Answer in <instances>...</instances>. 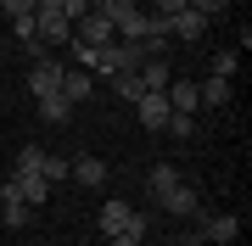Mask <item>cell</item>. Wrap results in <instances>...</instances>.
Wrapping results in <instances>:
<instances>
[{
    "mask_svg": "<svg viewBox=\"0 0 252 246\" xmlns=\"http://www.w3.org/2000/svg\"><path fill=\"white\" fill-rule=\"evenodd\" d=\"M146 213H135L129 207V201H107V207H101V235H140L146 241Z\"/></svg>",
    "mask_w": 252,
    "mask_h": 246,
    "instance_id": "1",
    "label": "cell"
},
{
    "mask_svg": "<svg viewBox=\"0 0 252 246\" xmlns=\"http://www.w3.org/2000/svg\"><path fill=\"white\" fill-rule=\"evenodd\" d=\"M62 73H67V67L56 62V56H39V62L28 67V90H34V101H45V95H62Z\"/></svg>",
    "mask_w": 252,
    "mask_h": 246,
    "instance_id": "2",
    "label": "cell"
},
{
    "mask_svg": "<svg viewBox=\"0 0 252 246\" xmlns=\"http://www.w3.org/2000/svg\"><path fill=\"white\" fill-rule=\"evenodd\" d=\"M190 229H196L202 241H219V246H230L241 224H235V213H196V224H190Z\"/></svg>",
    "mask_w": 252,
    "mask_h": 246,
    "instance_id": "3",
    "label": "cell"
},
{
    "mask_svg": "<svg viewBox=\"0 0 252 246\" xmlns=\"http://www.w3.org/2000/svg\"><path fill=\"white\" fill-rule=\"evenodd\" d=\"M162 95H168V107L185 112V118H196V112H202V90H196V79H180V73H174Z\"/></svg>",
    "mask_w": 252,
    "mask_h": 246,
    "instance_id": "4",
    "label": "cell"
},
{
    "mask_svg": "<svg viewBox=\"0 0 252 246\" xmlns=\"http://www.w3.org/2000/svg\"><path fill=\"white\" fill-rule=\"evenodd\" d=\"M168 39H185V45H202V39H207V17H202V11H174V17H168Z\"/></svg>",
    "mask_w": 252,
    "mask_h": 246,
    "instance_id": "5",
    "label": "cell"
},
{
    "mask_svg": "<svg viewBox=\"0 0 252 246\" xmlns=\"http://www.w3.org/2000/svg\"><path fill=\"white\" fill-rule=\"evenodd\" d=\"M135 112H140L146 129H168V118H174V107H168V95H162V90H146V95L135 101Z\"/></svg>",
    "mask_w": 252,
    "mask_h": 246,
    "instance_id": "6",
    "label": "cell"
},
{
    "mask_svg": "<svg viewBox=\"0 0 252 246\" xmlns=\"http://www.w3.org/2000/svg\"><path fill=\"white\" fill-rule=\"evenodd\" d=\"M34 23H39V45H67L73 39V23L62 11H34Z\"/></svg>",
    "mask_w": 252,
    "mask_h": 246,
    "instance_id": "7",
    "label": "cell"
},
{
    "mask_svg": "<svg viewBox=\"0 0 252 246\" xmlns=\"http://www.w3.org/2000/svg\"><path fill=\"white\" fill-rule=\"evenodd\" d=\"M157 201H162V213H180V219H196V213H202L196 207V185H185V179L174 185V191H162Z\"/></svg>",
    "mask_w": 252,
    "mask_h": 246,
    "instance_id": "8",
    "label": "cell"
},
{
    "mask_svg": "<svg viewBox=\"0 0 252 246\" xmlns=\"http://www.w3.org/2000/svg\"><path fill=\"white\" fill-rule=\"evenodd\" d=\"M90 95H95V73H90V67H67V73H62V101L79 107V101H90Z\"/></svg>",
    "mask_w": 252,
    "mask_h": 246,
    "instance_id": "9",
    "label": "cell"
},
{
    "mask_svg": "<svg viewBox=\"0 0 252 246\" xmlns=\"http://www.w3.org/2000/svg\"><path fill=\"white\" fill-rule=\"evenodd\" d=\"M67 173H73L79 185H90V191H101V185H107V163H101V157H73Z\"/></svg>",
    "mask_w": 252,
    "mask_h": 246,
    "instance_id": "10",
    "label": "cell"
},
{
    "mask_svg": "<svg viewBox=\"0 0 252 246\" xmlns=\"http://www.w3.org/2000/svg\"><path fill=\"white\" fill-rule=\"evenodd\" d=\"M168 79H174L168 56H146L140 62V90H168Z\"/></svg>",
    "mask_w": 252,
    "mask_h": 246,
    "instance_id": "11",
    "label": "cell"
},
{
    "mask_svg": "<svg viewBox=\"0 0 252 246\" xmlns=\"http://www.w3.org/2000/svg\"><path fill=\"white\" fill-rule=\"evenodd\" d=\"M0 219H6L11 229H23L28 219H34V213H28V201H23L17 191H11V179H6V191H0Z\"/></svg>",
    "mask_w": 252,
    "mask_h": 246,
    "instance_id": "12",
    "label": "cell"
},
{
    "mask_svg": "<svg viewBox=\"0 0 252 246\" xmlns=\"http://www.w3.org/2000/svg\"><path fill=\"white\" fill-rule=\"evenodd\" d=\"M11 191H17L28 207H39V201L51 196V179H39V173H17V179H11Z\"/></svg>",
    "mask_w": 252,
    "mask_h": 246,
    "instance_id": "13",
    "label": "cell"
},
{
    "mask_svg": "<svg viewBox=\"0 0 252 246\" xmlns=\"http://www.w3.org/2000/svg\"><path fill=\"white\" fill-rule=\"evenodd\" d=\"M39 123H56V129H62V123H73V101L45 95V101H39Z\"/></svg>",
    "mask_w": 252,
    "mask_h": 246,
    "instance_id": "14",
    "label": "cell"
},
{
    "mask_svg": "<svg viewBox=\"0 0 252 246\" xmlns=\"http://www.w3.org/2000/svg\"><path fill=\"white\" fill-rule=\"evenodd\" d=\"M95 11H101V17H107L112 28H124V23H129V17H135V11H140V0H101Z\"/></svg>",
    "mask_w": 252,
    "mask_h": 246,
    "instance_id": "15",
    "label": "cell"
},
{
    "mask_svg": "<svg viewBox=\"0 0 252 246\" xmlns=\"http://www.w3.org/2000/svg\"><path fill=\"white\" fill-rule=\"evenodd\" d=\"M196 90H202V107H230V79H213V73H207Z\"/></svg>",
    "mask_w": 252,
    "mask_h": 246,
    "instance_id": "16",
    "label": "cell"
},
{
    "mask_svg": "<svg viewBox=\"0 0 252 246\" xmlns=\"http://www.w3.org/2000/svg\"><path fill=\"white\" fill-rule=\"evenodd\" d=\"M235 67H241V51H213V62H207V73H213V79H230Z\"/></svg>",
    "mask_w": 252,
    "mask_h": 246,
    "instance_id": "17",
    "label": "cell"
},
{
    "mask_svg": "<svg viewBox=\"0 0 252 246\" xmlns=\"http://www.w3.org/2000/svg\"><path fill=\"white\" fill-rule=\"evenodd\" d=\"M174 185H180V168H174V163H157V168H152V196L174 191Z\"/></svg>",
    "mask_w": 252,
    "mask_h": 246,
    "instance_id": "18",
    "label": "cell"
},
{
    "mask_svg": "<svg viewBox=\"0 0 252 246\" xmlns=\"http://www.w3.org/2000/svg\"><path fill=\"white\" fill-rule=\"evenodd\" d=\"M112 95H118V101H140V95H146V90H140V73H118V79H112Z\"/></svg>",
    "mask_w": 252,
    "mask_h": 246,
    "instance_id": "19",
    "label": "cell"
},
{
    "mask_svg": "<svg viewBox=\"0 0 252 246\" xmlns=\"http://www.w3.org/2000/svg\"><path fill=\"white\" fill-rule=\"evenodd\" d=\"M39 168H45V151H39V146H23L17 151V173H39ZM39 179H45V173H39Z\"/></svg>",
    "mask_w": 252,
    "mask_h": 246,
    "instance_id": "20",
    "label": "cell"
},
{
    "mask_svg": "<svg viewBox=\"0 0 252 246\" xmlns=\"http://www.w3.org/2000/svg\"><path fill=\"white\" fill-rule=\"evenodd\" d=\"M185 6H190V11H202V17L213 23V17H224V11H230V0H185Z\"/></svg>",
    "mask_w": 252,
    "mask_h": 246,
    "instance_id": "21",
    "label": "cell"
},
{
    "mask_svg": "<svg viewBox=\"0 0 252 246\" xmlns=\"http://www.w3.org/2000/svg\"><path fill=\"white\" fill-rule=\"evenodd\" d=\"M62 17L67 23H84V17H90V0H62Z\"/></svg>",
    "mask_w": 252,
    "mask_h": 246,
    "instance_id": "22",
    "label": "cell"
},
{
    "mask_svg": "<svg viewBox=\"0 0 252 246\" xmlns=\"http://www.w3.org/2000/svg\"><path fill=\"white\" fill-rule=\"evenodd\" d=\"M39 173H45V179L56 185V179H67V163H62V157H51V151H45V168H39Z\"/></svg>",
    "mask_w": 252,
    "mask_h": 246,
    "instance_id": "23",
    "label": "cell"
},
{
    "mask_svg": "<svg viewBox=\"0 0 252 246\" xmlns=\"http://www.w3.org/2000/svg\"><path fill=\"white\" fill-rule=\"evenodd\" d=\"M0 11L6 17H34V0H0Z\"/></svg>",
    "mask_w": 252,
    "mask_h": 246,
    "instance_id": "24",
    "label": "cell"
},
{
    "mask_svg": "<svg viewBox=\"0 0 252 246\" xmlns=\"http://www.w3.org/2000/svg\"><path fill=\"white\" fill-rule=\"evenodd\" d=\"M174 11H185V0H152V17H162V23H168Z\"/></svg>",
    "mask_w": 252,
    "mask_h": 246,
    "instance_id": "25",
    "label": "cell"
},
{
    "mask_svg": "<svg viewBox=\"0 0 252 246\" xmlns=\"http://www.w3.org/2000/svg\"><path fill=\"white\" fill-rule=\"evenodd\" d=\"M168 129H174V135H196V118H185V112H174V118H168Z\"/></svg>",
    "mask_w": 252,
    "mask_h": 246,
    "instance_id": "26",
    "label": "cell"
},
{
    "mask_svg": "<svg viewBox=\"0 0 252 246\" xmlns=\"http://www.w3.org/2000/svg\"><path fill=\"white\" fill-rule=\"evenodd\" d=\"M107 246H140V235H107Z\"/></svg>",
    "mask_w": 252,
    "mask_h": 246,
    "instance_id": "27",
    "label": "cell"
},
{
    "mask_svg": "<svg viewBox=\"0 0 252 246\" xmlns=\"http://www.w3.org/2000/svg\"><path fill=\"white\" fill-rule=\"evenodd\" d=\"M0 56H6V34H0Z\"/></svg>",
    "mask_w": 252,
    "mask_h": 246,
    "instance_id": "28",
    "label": "cell"
},
{
    "mask_svg": "<svg viewBox=\"0 0 252 246\" xmlns=\"http://www.w3.org/2000/svg\"><path fill=\"white\" fill-rule=\"evenodd\" d=\"M95 6H101V0H90V11H95Z\"/></svg>",
    "mask_w": 252,
    "mask_h": 246,
    "instance_id": "29",
    "label": "cell"
}]
</instances>
